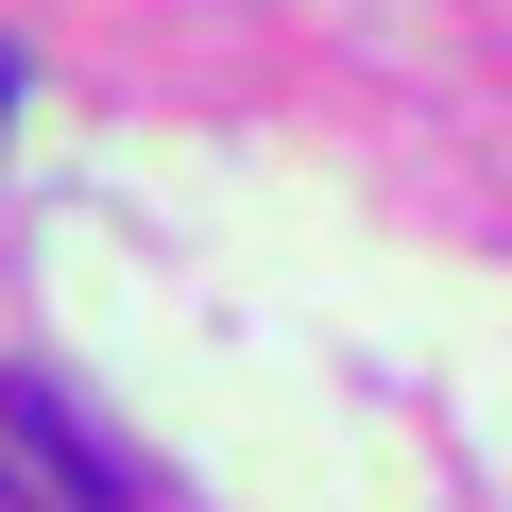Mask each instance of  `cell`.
<instances>
[{
    "mask_svg": "<svg viewBox=\"0 0 512 512\" xmlns=\"http://www.w3.org/2000/svg\"><path fill=\"white\" fill-rule=\"evenodd\" d=\"M0 444L35 461V495H52V512H137V495H154V478H137V444H120L69 376H0Z\"/></svg>",
    "mask_w": 512,
    "mask_h": 512,
    "instance_id": "6da1fadb",
    "label": "cell"
},
{
    "mask_svg": "<svg viewBox=\"0 0 512 512\" xmlns=\"http://www.w3.org/2000/svg\"><path fill=\"white\" fill-rule=\"evenodd\" d=\"M0 137H18V52H0Z\"/></svg>",
    "mask_w": 512,
    "mask_h": 512,
    "instance_id": "7a4b0ae2",
    "label": "cell"
}]
</instances>
